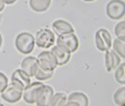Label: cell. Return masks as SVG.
<instances>
[{
    "mask_svg": "<svg viewBox=\"0 0 125 106\" xmlns=\"http://www.w3.org/2000/svg\"><path fill=\"white\" fill-rule=\"evenodd\" d=\"M53 74H54V72H47V71L42 69L41 67L38 65L34 76L38 80L45 81V80H50L51 78H52Z\"/></svg>",
    "mask_w": 125,
    "mask_h": 106,
    "instance_id": "cell-19",
    "label": "cell"
},
{
    "mask_svg": "<svg viewBox=\"0 0 125 106\" xmlns=\"http://www.w3.org/2000/svg\"><path fill=\"white\" fill-rule=\"evenodd\" d=\"M51 53L53 54L57 61V65L60 66L66 65L70 60V53L59 45L53 46L51 50Z\"/></svg>",
    "mask_w": 125,
    "mask_h": 106,
    "instance_id": "cell-11",
    "label": "cell"
},
{
    "mask_svg": "<svg viewBox=\"0 0 125 106\" xmlns=\"http://www.w3.org/2000/svg\"><path fill=\"white\" fill-rule=\"evenodd\" d=\"M56 43L57 45L68 50L70 53L75 52L79 46V41H78L77 36L74 34V32L66 33L59 35Z\"/></svg>",
    "mask_w": 125,
    "mask_h": 106,
    "instance_id": "cell-4",
    "label": "cell"
},
{
    "mask_svg": "<svg viewBox=\"0 0 125 106\" xmlns=\"http://www.w3.org/2000/svg\"><path fill=\"white\" fill-rule=\"evenodd\" d=\"M52 0H29V6L37 13L46 11L51 5Z\"/></svg>",
    "mask_w": 125,
    "mask_h": 106,
    "instance_id": "cell-16",
    "label": "cell"
},
{
    "mask_svg": "<svg viewBox=\"0 0 125 106\" xmlns=\"http://www.w3.org/2000/svg\"><path fill=\"white\" fill-rule=\"evenodd\" d=\"M113 100H114L115 104L120 106H124L125 105V87L119 88L116 90L114 95H113Z\"/></svg>",
    "mask_w": 125,
    "mask_h": 106,
    "instance_id": "cell-21",
    "label": "cell"
},
{
    "mask_svg": "<svg viewBox=\"0 0 125 106\" xmlns=\"http://www.w3.org/2000/svg\"><path fill=\"white\" fill-rule=\"evenodd\" d=\"M38 64L47 72H54L57 68V61L51 51H43L38 55Z\"/></svg>",
    "mask_w": 125,
    "mask_h": 106,
    "instance_id": "cell-7",
    "label": "cell"
},
{
    "mask_svg": "<svg viewBox=\"0 0 125 106\" xmlns=\"http://www.w3.org/2000/svg\"><path fill=\"white\" fill-rule=\"evenodd\" d=\"M121 63V58L114 50H108L105 53V67L108 72L115 70Z\"/></svg>",
    "mask_w": 125,
    "mask_h": 106,
    "instance_id": "cell-9",
    "label": "cell"
},
{
    "mask_svg": "<svg viewBox=\"0 0 125 106\" xmlns=\"http://www.w3.org/2000/svg\"><path fill=\"white\" fill-rule=\"evenodd\" d=\"M2 35L0 34V49L2 47Z\"/></svg>",
    "mask_w": 125,
    "mask_h": 106,
    "instance_id": "cell-26",
    "label": "cell"
},
{
    "mask_svg": "<svg viewBox=\"0 0 125 106\" xmlns=\"http://www.w3.org/2000/svg\"><path fill=\"white\" fill-rule=\"evenodd\" d=\"M95 42L98 50L102 52H105L112 46L111 35L106 29L99 28L95 33Z\"/></svg>",
    "mask_w": 125,
    "mask_h": 106,
    "instance_id": "cell-6",
    "label": "cell"
},
{
    "mask_svg": "<svg viewBox=\"0 0 125 106\" xmlns=\"http://www.w3.org/2000/svg\"><path fill=\"white\" fill-rule=\"evenodd\" d=\"M113 50L121 58H125V39L116 38L113 41Z\"/></svg>",
    "mask_w": 125,
    "mask_h": 106,
    "instance_id": "cell-17",
    "label": "cell"
},
{
    "mask_svg": "<svg viewBox=\"0 0 125 106\" xmlns=\"http://www.w3.org/2000/svg\"><path fill=\"white\" fill-rule=\"evenodd\" d=\"M83 1H84V2H93V1H95V0H83Z\"/></svg>",
    "mask_w": 125,
    "mask_h": 106,
    "instance_id": "cell-27",
    "label": "cell"
},
{
    "mask_svg": "<svg viewBox=\"0 0 125 106\" xmlns=\"http://www.w3.org/2000/svg\"><path fill=\"white\" fill-rule=\"evenodd\" d=\"M66 101H67V97L64 93H54L52 101H51L50 106H62L66 105Z\"/></svg>",
    "mask_w": 125,
    "mask_h": 106,
    "instance_id": "cell-18",
    "label": "cell"
},
{
    "mask_svg": "<svg viewBox=\"0 0 125 106\" xmlns=\"http://www.w3.org/2000/svg\"><path fill=\"white\" fill-rule=\"evenodd\" d=\"M2 15L0 13V23H1V21H2Z\"/></svg>",
    "mask_w": 125,
    "mask_h": 106,
    "instance_id": "cell-28",
    "label": "cell"
},
{
    "mask_svg": "<svg viewBox=\"0 0 125 106\" xmlns=\"http://www.w3.org/2000/svg\"><path fill=\"white\" fill-rule=\"evenodd\" d=\"M38 66L37 57H27L21 62V69L25 72L28 76L32 78L34 77L36 69Z\"/></svg>",
    "mask_w": 125,
    "mask_h": 106,
    "instance_id": "cell-12",
    "label": "cell"
},
{
    "mask_svg": "<svg viewBox=\"0 0 125 106\" xmlns=\"http://www.w3.org/2000/svg\"><path fill=\"white\" fill-rule=\"evenodd\" d=\"M2 1L5 2V4H7V5H10V4H13L14 2H16L17 0H2Z\"/></svg>",
    "mask_w": 125,
    "mask_h": 106,
    "instance_id": "cell-24",
    "label": "cell"
},
{
    "mask_svg": "<svg viewBox=\"0 0 125 106\" xmlns=\"http://www.w3.org/2000/svg\"><path fill=\"white\" fill-rule=\"evenodd\" d=\"M44 85L45 84H43L41 82H31L28 86H26L23 89L22 95L25 102H27V104H34Z\"/></svg>",
    "mask_w": 125,
    "mask_h": 106,
    "instance_id": "cell-8",
    "label": "cell"
},
{
    "mask_svg": "<svg viewBox=\"0 0 125 106\" xmlns=\"http://www.w3.org/2000/svg\"><path fill=\"white\" fill-rule=\"evenodd\" d=\"M11 81L17 82L23 86V89L31 82V77L22 69H17L14 71L11 76Z\"/></svg>",
    "mask_w": 125,
    "mask_h": 106,
    "instance_id": "cell-15",
    "label": "cell"
},
{
    "mask_svg": "<svg viewBox=\"0 0 125 106\" xmlns=\"http://www.w3.org/2000/svg\"><path fill=\"white\" fill-rule=\"evenodd\" d=\"M8 83L9 82H8V79L6 76H5V74H3L2 72H0V93L6 88Z\"/></svg>",
    "mask_w": 125,
    "mask_h": 106,
    "instance_id": "cell-23",
    "label": "cell"
},
{
    "mask_svg": "<svg viewBox=\"0 0 125 106\" xmlns=\"http://www.w3.org/2000/svg\"><path fill=\"white\" fill-rule=\"evenodd\" d=\"M53 94V89L50 86L44 85L38 94L35 103L38 106H50Z\"/></svg>",
    "mask_w": 125,
    "mask_h": 106,
    "instance_id": "cell-10",
    "label": "cell"
},
{
    "mask_svg": "<svg viewBox=\"0 0 125 106\" xmlns=\"http://www.w3.org/2000/svg\"><path fill=\"white\" fill-rule=\"evenodd\" d=\"M34 37L29 32L20 33L15 39L16 48L23 54L31 53L34 50Z\"/></svg>",
    "mask_w": 125,
    "mask_h": 106,
    "instance_id": "cell-1",
    "label": "cell"
},
{
    "mask_svg": "<svg viewBox=\"0 0 125 106\" xmlns=\"http://www.w3.org/2000/svg\"><path fill=\"white\" fill-rule=\"evenodd\" d=\"M115 35L117 38L125 39V22L122 21L119 22L115 27Z\"/></svg>",
    "mask_w": 125,
    "mask_h": 106,
    "instance_id": "cell-22",
    "label": "cell"
},
{
    "mask_svg": "<svg viewBox=\"0 0 125 106\" xmlns=\"http://www.w3.org/2000/svg\"><path fill=\"white\" fill-rule=\"evenodd\" d=\"M106 14L113 20H119L124 17L125 3L123 0H111L106 5Z\"/></svg>",
    "mask_w": 125,
    "mask_h": 106,
    "instance_id": "cell-5",
    "label": "cell"
},
{
    "mask_svg": "<svg viewBox=\"0 0 125 106\" xmlns=\"http://www.w3.org/2000/svg\"><path fill=\"white\" fill-rule=\"evenodd\" d=\"M5 6H6L5 2H4L2 0H0V12H2L4 10V8H5Z\"/></svg>",
    "mask_w": 125,
    "mask_h": 106,
    "instance_id": "cell-25",
    "label": "cell"
},
{
    "mask_svg": "<svg viewBox=\"0 0 125 106\" xmlns=\"http://www.w3.org/2000/svg\"><path fill=\"white\" fill-rule=\"evenodd\" d=\"M35 44L42 49H49L53 46L56 37L53 31L49 28H42L36 32L34 37Z\"/></svg>",
    "mask_w": 125,
    "mask_h": 106,
    "instance_id": "cell-3",
    "label": "cell"
},
{
    "mask_svg": "<svg viewBox=\"0 0 125 106\" xmlns=\"http://www.w3.org/2000/svg\"><path fill=\"white\" fill-rule=\"evenodd\" d=\"M52 30L58 36L62 34L74 32V29L70 24L65 20H56L52 23Z\"/></svg>",
    "mask_w": 125,
    "mask_h": 106,
    "instance_id": "cell-14",
    "label": "cell"
},
{
    "mask_svg": "<svg viewBox=\"0 0 125 106\" xmlns=\"http://www.w3.org/2000/svg\"><path fill=\"white\" fill-rule=\"evenodd\" d=\"M23 92V87L17 82L12 81L10 83H8L1 92L2 98L9 103H16L21 100Z\"/></svg>",
    "mask_w": 125,
    "mask_h": 106,
    "instance_id": "cell-2",
    "label": "cell"
},
{
    "mask_svg": "<svg viewBox=\"0 0 125 106\" xmlns=\"http://www.w3.org/2000/svg\"><path fill=\"white\" fill-rule=\"evenodd\" d=\"M115 80L120 84H125V64L120 63V65L117 67L114 74Z\"/></svg>",
    "mask_w": 125,
    "mask_h": 106,
    "instance_id": "cell-20",
    "label": "cell"
},
{
    "mask_svg": "<svg viewBox=\"0 0 125 106\" xmlns=\"http://www.w3.org/2000/svg\"><path fill=\"white\" fill-rule=\"evenodd\" d=\"M66 105L72 106H87L88 105V98L84 93L73 92L70 94Z\"/></svg>",
    "mask_w": 125,
    "mask_h": 106,
    "instance_id": "cell-13",
    "label": "cell"
}]
</instances>
